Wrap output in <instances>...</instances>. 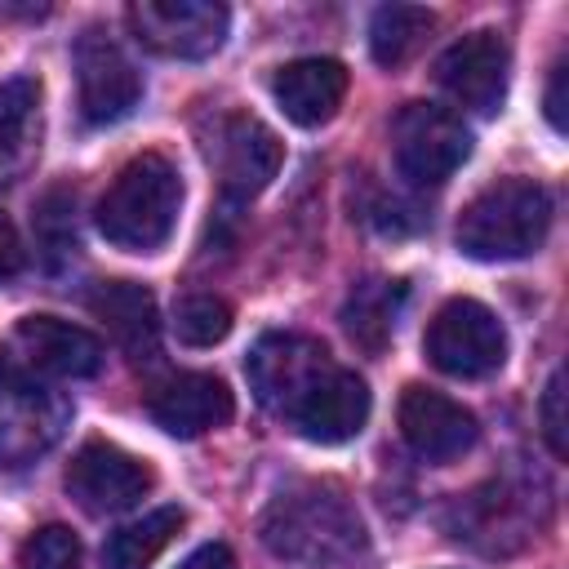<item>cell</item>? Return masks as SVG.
<instances>
[{"mask_svg": "<svg viewBox=\"0 0 569 569\" xmlns=\"http://www.w3.org/2000/svg\"><path fill=\"white\" fill-rule=\"evenodd\" d=\"M244 369H249L253 396L267 409L289 418V409L333 369V360H329L325 342L311 338V333H262L253 342Z\"/></svg>", "mask_w": 569, "mask_h": 569, "instance_id": "cell-9", "label": "cell"}, {"mask_svg": "<svg viewBox=\"0 0 569 569\" xmlns=\"http://www.w3.org/2000/svg\"><path fill=\"white\" fill-rule=\"evenodd\" d=\"M396 418H400L405 445H409L418 458H427V462H453V458L467 453V449L476 445V436H480L471 409H462V405L449 400L445 391H431V387H418V382L405 387Z\"/></svg>", "mask_w": 569, "mask_h": 569, "instance_id": "cell-12", "label": "cell"}, {"mask_svg": "<svg viewBox=\"0 0 569 569\" xmlns=\"http://www.w3.org/2000/svg\"><path fill=\"white\" fill-rule=\"evenodd\" d=\"M27 262V249H22V236L18 227L9 222V213L0 209V284H9Z\"/></svg>", "mask_w": 569, "mask_h": 569, "instance_id": "cell-26", "label": "cell"}, {"mask_svg": "<svg viewBox=\"0 0 569 569\" xmlns=\"http://www.w3.org/2000/svg\"><path fill=\"white\" fill-rule=\"evenodd\" d=\"M542 436L556 458H565V373L556 369L547 391H542Z\"/></svg>", "mask_w": 569, "mask_h": 569, "instance_id": "cell-25", "label": "cell"}, {"mask_svg": "<svg viewBox=\"0 0 569 569\" xmlns=\"http://www.w3.org/2000/svg\"><path fill=\"white\" fill-rule=\"evenodd\" d=\"M547 120L551 129H565V62H556L547 80Z\"/></svg>", "mask_w": 569, "mask_h": 569, "instance_id": "cell-28", "label": "cell"}, {"mask_svg": "<svg viewBox=\"0 0 569 569\" xmlns=\"http://www.w3.org/2000/svg\"><path fill=\"white\" fill-rule=\"evenodd\" d=\"M40 80L31 76H9L0 80V187L18 182L36 156H40Z\"/></svg>", "mask_w": 569, "mask_h": 569, "instance_id": "cell-19", "label": "cell"}, {"mask_svg": "<svg viewBox=\"0 0 569 569\" xmlns=\"http://www.w3.org/2000/svg\"><path fill=\"white\" fill-rule=\"evenodd\" d=\"M22 569H80V542L67 525H44L22 542Z\"/></svg>", "mask_w": 569, "mask_h": 569, "instance_id": "cell-24", "label": "cell"}, {"mask_svg": "<svg viewBox=\"0 0 569 569\" xmlns=\"http://www.w3.org/2000/svg\"><path fill=\"white\" fill-rule=\"evenodd\" d=\"M173 333L187 347H213L231 333V307L218 293H187L173 307Z\"/></svg>", "mask_w": 569, "mask_h": 569, "instance_id": "cell-23", "label": "cell"}, {"mask_svg": "<svg viewBox=\"0 0 569 569\" xmlns=\"http://www.w3.org/2000/svg\"><path fill=\"white\" fill-rule=\"evenodd\" d=\"M427 360L449 378H485L507 360L502 320L476 298H449L427 325Z\"/></svg>", "mask_w": 569, "mask_h": 569, "instance_id": "cell-6", "label": "cell"}, {"mask_svg": "<svg viewBox=\"0 0 569 569\" xmlns=\"http://www.w3.org/2000/svg\"><path fill=\"white\" fill-rule=\"evenodd\" d=\"M187 525L182 507H160V511H147L142 520L116 529L102 547V569H147L173 538L178 529Z\"/></svg>", "mask_w": 569, "mask_h": 569, "instance_id": "cell-21", "label": "cell"}, {"mask_svg": "<svg viewBox=\"0 0 569 569\" xmlns=\"http://www.w3.org/2000/svg\"><path fill=\"white\" fill-rule=\"evenodd\" d=\"M271 93H276L280 111L293 124L316 129V124L333 120V111L342 107V98H347V67L333 62V58H293V62H284L276 71Z\"/></svg>", "mask_w": 569, "mask_h": 569, "instance_id": "cell-17", "label": "cell"}, {"mask_svg": "<svg viewBox=\"0 0 569 569\" xmlns=\"http://www.w3.org/2000/svg\"><path fill=\"white\" fill-rule=\"evenodd\" d=\"M289 422L298 427V436H307L311 445H342L351 436H360V427L369 422V387L356 369L333 365L293 409Z\"/></svg>", "mask_w": 569, "mask_h": 569, "instance_id": "cell-15", "label": "cell"}, {"mask_svg": "<svg viewBox=\"0 0 569 569\" xmlns=\"http://www.w3.org/2000/svg\"><path fill=\"white\" fill-rule=\"evenodd\" d=\"M71 422L67 396L22 369H0V471H22L44 458Z\"/></svg>", "mask_w": 569, "mask_h": 569, "instance_id": "cell-4", "label": "cell"}, {"mask_svg": "<svg viewBox=\"0 0 569 569\" xmlns=\"http://www.w3.org/2000/svg\"><path fill=\"white\" fill-rule=\"evenodd\" d=\"M76 98L89 124H116L142 98L138 67L102 27H84L76 40Z\"/></svg>", "mask_w": 569, "mask_h": 569, "instance_id": "cell-8", "label": "cell"}, {"mask_svg": "<svg viewBox=\"0 0 569 569\" xmlns=\"http://www.w3.org/2000/svg\"><path fill=\"white\" fill-rule=\"evenodd\" d=\"M551 231V191L533 178L489 182L458 218V249L476 262L529 258Z\"/></svg>", "mask_w": 569, "mask_h": 569, "instance_id": "cell-3", "label": "cell"}, {"mask_svg": "<svg viewBox=\"0 0 569 569\" xmlns=\"http://www.w3.org/2000/svg\"><path fill=\"white\" fill-rule=\"evenodd\" d=\"M507 71H511V49L498 31H471L462 40H453L436 62L440 89L476 116H493L502 107Z\"/></svg>", "mask_w": 569, "mask_h": 569, "instance_id": "cell-10", "label": "cell"}, {"mask_svg": "<svg viewBox=\"0 0 569 569\" xmlns=\"http://www.w3.org/2000/svg\"><path fill=\"white\" fill-rule=\"evenodd\" d=\"M391 151L400 178L413 187H440L471 156V129L436 102H405L391 120Z\"/></svg>", "mask_w": 569, "mask_h": 569, "instance_id": "cell-5", "label": "cell"}, {"mask_svg": "<svg viewBox=\"0 0 569 569\" xmlns=\"http://www.w3.org/2000/svg\"><path fill=\"white\" fill-rule=\"evenodd\" d=\"M436 27V13L422 4H382L369 18V53L378 67H400L405 58H413V49L427 40V31Z\"/></svg>", "mask_w": 569, "mask_h": 569, "instance_id": "cell-22", "label": "cell"}, {"mask_svg": "<svg viewBox=\"0 0 569 569\" xmlns=\"http://www.w3.org/2000/svg\"><path fill=\"white\" fill-rule=\"evenodd\" d=\"M271 556L293 565H347L365 551V520L356 502L329 480H302L271 498L258 525Z\"/></svg>", "mask_w": 569, "mask_h": 569, "instance_id": "cell-1", "label": "cell"}, {"mask_svg": "<svg viewBox=\"0 0 569 569\" xmlns=\"http://www.w3.org/2000/svg\"><path fill=\"white\" fill-rule=\"evenodd\" d=\"M178 209H182L178 169L164 156L142 151L111 178L107 196L98 200V231L124 253H156L173 236Z\"/></svg>", "mask_w": 569, "mask_h": 569, "instance_id": "cell-2", "label": "cell"}, {"mask_svg": "<svg viewBox=\"0 0 569 569\" xmlns=\"http://www.w3.org/2000/svg\"><path fill=\"white\" fill-rule=\"evenodd\" d=\"M89 311L107 325V333L133 356H156V342H160V311H156V298L147 284L138 280H102L93 284L89 293Z\"/></svg>", "mask_w": 569, "mask_h": 569, "instance_id": "cell-18", "label": "cell"}, {"mask_svg": "<svg viewBox=\"0 0 569 569\" xmlns=\"http://www.w3.org/2000/svg\"><path fill=\"white\" fill-rule=\"evenodd\" d=\"M231 27L227 4L213 0H138L129 4V31L160 58H209L222 49Z\"/></svg>", "mask_w": 569, "mask_h": 569, "instance_id": "cell-7", "label": "cell"}, {"mask_svg": "<svg viewBox=\"0 0 569 569\" xmlns=\"http://www.w3.org/2000/svg\"><path fill=\"white\" fill-rule=\"evenodd\" d=\"M400 302H405V284L400 280H365L342 302V329L365 351H382L387 338H391V329H396Z\"/></svg>", "mask_w": 569, "mask_h": 569, "instance_id": "cell-20", "label": "cell"}, {"mask_svg": "<svg viewBox=\"0 0 569 569\" xmlns=\"http://www.w3.org/2000/svg\"><path fill=\"white\" fill-rule=\"evenodd\" d=\"M151 485H156L151 467L107 440H89L67 467V493L93 516H111L142 502Z\"/></svg>", "mask_w": 569, "mask_h": 569, "instance_id": "cell-11", "label": "cell"}, {"mask_svg": "<svg viewBox=\"0 0 569 569\" xmlns=\"http://www.w3.org/2000/svg\"><path fill=\"white\" fill-rule=\"evenodd\" d=\"M13 356L49 378H93L102 369V338L58 316H27L9 338Z\"/></svg>", "mask_w": 569, "mask_h": 569, "instance_id": "cell-14", "label": "cell"}, {"mask_svg": "<svg viewBox=\"0 0 569 569\" xmlns=\"http://www.w3.org/2000/svg\"><path fill=\"white\" fill-rule=\"evenodd\" d=\"M147 413L169 436L191 440V436H204V431L231 422L236 400H231V387L213 373H173L160 387H151Z\"/></svg>", "mask_w": 569, "mask_h": 569, "instance_id": "cell-16", "label": "cell"}, {"mask_svg": "<svg viewBox=\"0 0 569 569\" xmlns=\"http://www.w3.org/2000/svg\"><path fill=\"white\" fill-rule=\"evenodd\" d=\"M178 569H236V556H231V547H222V542H204V547H196Z\"/></svg>", "mask_w": 569, "mask_h": 569, "instance_id": "cell-27", "label": "cell"}, {"mask_svg": "<svg viewBox=\"0 0 569 569\" xmlns=\"http://www.w3.org/2000/svg\"><path fill=\"white\" fill-rule=\"evenodd\" d=\"M280 138L253 120V116H227L209 142V160H213V173L222 182V191L231 200H249L258 196L276 169H280Z\"/></svg>", "mask_w": 569, "mask_h": 569, "instance_id": "cell-13", "label": "cell"}]
</instances>
